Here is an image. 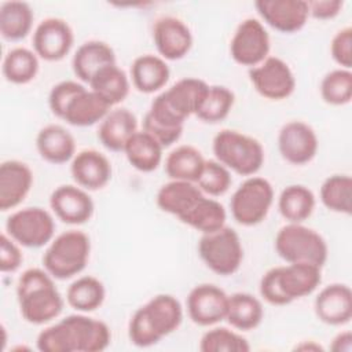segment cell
<instances>
[{"instance_id": "cell-1", "label": "cell", "mask_w": 352, "mask_h": 352, "mask_svg": "<svg viewBox=\"0 0 352 352\" xmlns=\"http://www.w3.org/2000/svg\"><path fill=\"white\" fill-rule=\"evenodd\" d=\"M183 322V307L172 294H157L139 307L128 324L129 341L139 348L158 344Z\"/></svg>"}, {"instance_id": "cell-2", "label": "cell", "mask_w": 352, "mask_h": 352, "mask_svg": "<svg viewBox=\"0 0 352 352\" xmlns=\"http://www.w3.org/2000/svg\"><path fill=\"white\" fill-rule=\"evenodd\" d=\"M16 298L22 318L32 324H45L63 311L65 300L44 268H28L18 278Z\"/></svg>"}, {"instance_id": "cell-3", "label": "cell", "mask_w": 352, "mask_h": 352, "mask_svg": "<svg viewBox=\"0 0 352 352\" xmlns=\"http://www.w3.org/2000/svg\"><path fill=\"white\" fill-rule=\"evenodd\" d=\"M322 282V268L308 263H287L268 270L260 279V296L271 305H287L312 294Z\"/></svg>"}, {"instance_id": "cell-4", "label": "cell", "mask_w": 352, "mask_h": 352, "mask_svg": "<svg viewBox=\"0 0 352 352\" xmlns=\"http://www.w3.org/2000/svg\"><path fill=\"white\" fill-rule=\"evenodd\" d=\"M89 254V236L80 230H67L48 243L43 254V267L54 279L66 280L84 271Z\"/></svg>"}, {"instance_id": "cell-5", "label": "cell", "mask_w": 352, "mask_h": 352, "mask_svg": "<svg viewBox=\"0 0 352 352\" xmlns=\"http://www.w3.org/2000/svg\"><path fill=\"white\" fill-rule=\"evenodd\" d=\"M214 158L241 176H254L263 166V144L250 135L235 129H221L212 143Z\"/></svg>"}, {"instance_id": "cell-6", "label": "cell", "mask_w": 352, "mask_h": 352, "mask_svg": "<svg viewBox=\"0 0 352 352\" xmlns=\"http://www.w3.org/2000/svg\"><path fill=\"white\" fill-rule=\"evenodd\" d=\"M274 248L286 263H308L320 268L329 256L324 238L302 223H287L280 227L275 235Z\"/></svg>"}, {"instance_id": "cell-7", "label": "cell", "mask_w": 352, "mask_h": 352, "mask_svg": "<svg viewBox=\"0 0 352 352\" xmlns=\"http://www.w3.org/2000/svg\"><path fill=\"white\" fill-rule=\"evenodd\" d=\"M198 254L212 272L231 276L243 261V246L239 234L224 226L217 231L202 234L198 242Z\"/></svg>"}, {"instance_id": "cell-8", "label": "cell", "mask_w": 352, "mask_h": 352, "mask_svg": "<svg viewBox=\"0 0 352 352\" xmlns=\"http://www.w3.org/2000/svg\"><path fill=\"white\" fill-rule=\"evenodd\" d=\"M274 197V187L267 179L256 175L249 176L231 197V216L241 226H257L268 216Z\"/></svg>"}, {"instance_id": "cell-9", "label": "cell", "mask_w": 352, "mask_h": 352, "mask_svg": "<svg viewBox=\"0 0 352 352\" xmlns=\"http://www.w3.org/2000/svg\"><path fill=\"white\" fill-rule=\"evenodd\" d=\"M6 232L21 246L38 249L54 239L55 220L47 209L28 206L12 212L7 217Z\"/></svg>"}, {"instance_id": "cell-10", "label": "cell", "mask_w": 352, "mask_h": 352, "mask_svg": "<svg viewBox=\"0 0 352 352\" xmlns=\"http://www.w3.org/2000/svg\"><path fill=\"white\" fill-rule=\"evenodd\" d=\"M271 41L265 25L256 18L243 19L230 41L232 60L249 69L260 65L270 56Z\"/></svg>"}, {"instance_id": "cell-11", "label": "cell", "mask_w": 352, "mask_h": 352, "mask_svg": "<svg viewBox=\"0 0 352 352\" xmlns=\"http://www.w3.org/2000/svg\"><path fill=\"white\" fill-rule=\"evenodd\" d=\"M249 80L258 95L268 100L287 99L296 89V77L290 66L278 56H268L249 69Z\"/></svg>"}, {"instance_id": "cell-12", "label": "cell", "mask_w": 352, "mask_h": 352, "mask_svg": "<svg viewBox=\"0 0 352 352\" xmlns=\"http://www.w3.org/2000/svg\"><path fill=\"white\" fill-rule=\"evenodd\" d=\"M319 148L315 129L300 120H292L282 125L278 132V150L280 157L292 165L311 162Z\"/></svg>"}, {"instance_id": "cell-13", "label": "cell", "mask_w": 352, "mask_h": 352, "mask_svg": "<svg viewBox=\"0 0 352 352\" xmlns=\"http://www.w3.org/2000/svg\"><path fill=\"white\" fill-rule=\"evenodd\" d=\"M33 51L47 62L62 60L73 48L74 33L70 25L62 19L50 16L43 19L32 37Z\"/></svg>"}, {"instance_id": "cell-14", "label": "cell", "mask_w": 352, "mask_h": 352, "mask_svg": "<svg viewBox=\"0 0 352 352\" xmlns=\"http://www.w3.org/2000/svg\"><path fill=\"white\" fill-rule=\"evenodd\" d=\"M187 314L192 323L208 327L226 320L228 294L213 283L194 286L186 300Z\"/></svg>"}, {"instance_id": "cell-15", "label": "cell", "mask_w": 352, "mask_h": 352, "mask_svg": "<svg viewBox=\"0 0 352 352\" xmlns=\"http://www.w3.org/2000/svg\"><path fill=\"white\" fill-rule=\"evenodd\" d=\"M254 8L263 23L285 34L300 32L309 18L305 0H258Z\"/></svg>"}, {"instance_id": "cell-16", "label": "cell", "mask_w": 352, "mask_h": 352, "mask_svg": "<svg viewBox=\"0 0 352 352\" xmlns=\"http://www.w3.org/2000/svg\"><path fill=\"white\" fill-rule=\"evenodd\" d=\"M50 208L65 224L80 226L91 220L95 205L87 190L77 184H62L50 195Z\"/></svg>"}, {"instance_id": "cell-17", "label": "cell", "mask_w": 352, "mask_h": 352, "mask_svg": "<svg viewBox=\"0 0 352 352\" xmlns=\"http://www.w3.org/2000/svg\"><path fill=\"white\" fill-rule=\"evenodd\" d=\"M153 41L165 60L184 58L192 47V33L187 23L176 16H161L153 25Z\"/></svg>"}, {"instance_id": "cell-18", "label": "cell", "mask_w": 352, "mask_h": 352, "mask_svg": "<svg viewBox=\"0 0 352 352\" xmlns=\"http://www.w3.org/2000/svg\"><path fill=\"white\" fill-rule=\"evenodd\" d=\"M70 173L77 186L87 191H96L110 182L113 170L109 158L103 153L85 148L76 153L70 161Z\"/></svg>"}, {"instance_id": "cell-19", "label": "cell", "mask_w": 352, "mask_h": 352, "mask_svg": "<svg viewBox=\"0 0 352 352\" xmlns=\"http://www.w3.org/2000/svg\"><path fill=\"white\" fill-rule=\"evenodd\" d=\"M316 318L329 326H344L352 319V292L345 283H330L314 301Z\"/></svg>"}, {"instance_id": "cell-20", "label": "cell", "mask_w": 352, "mask_h": 352, "mask_svg": "<svg viewBox=\"0 0 352 352\" xmlns=\"http://www.w3.org/2000/svg\"><path fill=\"white\" fill-rule=\"evenodd\" d=\"M63 322L69 329L74 352H100L110 345L111 333L104 322L81 312L63 318Z\"/></svg>"}, {"instance_id": "cell-21", "label": "cell", "mask_w": 352, "mask_h": 352, "mask_svg": "<svg viewBox=\"0 0 352 352\" xmlns=\"http://www.w3.org/2000/svg\"><path fill=\"white\" fill-rule=\"evenodd\" d=\"M33 172L28 164L7 160L0 165V210L7 212L19 206L30 192Z\"/></svg>"}, {"instance_id": "cell-22", "label": "cell", "mask_w": 352, "mask_h": 352, "mask_svg": "<svg viewBox=\"0 0 352 352\" xmlns=\"http://www.w3.org/2000/svg\"><path fill=\"white\" fill-rule=\"evenodd\" d=\"M36 148L44 161L60 165L76 155V139L65 126L48 124L37 132Z\"/></svg>"}, {"instance_id": "cell-23", "label": "cell", "mask_w": 352, "mask_h": 352, "mask_svg": "<svg viewBox=\"0 0 352 352\" xmlns=\"http://www.w3.org/2000/svg\"><path fill=\"white\" fill-rule=\"evenodd\" d=\"M138 131L136 116L125 107H113L99 122L98 139L110 151H122L129 138Z\"/></svg>"}, {"instance_id": "cell-24", "label": "cell", "mask_w": 352, "mask_h": 352, "mask_svg": "<svg viewBox=\"0 0 352 352\" xmlns=\"http://www.w3.org/2000/svg\"><path fill=\"white\" fill-rule=\"evenodd\" d=\"M170 70L165 59L154 54H143L133 59L129 78L136 91L154 94L161 91L169 81Z\"/></svg>"}, {"instance_id": "cell-25", "label": "cell", "mask_w": 352, "mask_h": 352, "mask_svg": "<svg viewBox=\"0 0 352 352\" xmlns=\"http://www.w3.org/2000/svg\"><path fill=\"white\" fill-rule=\"evenodd\" d=\"M117 63L114 50L104 41L89 40L82 43L74 52L72 67L74 76L88 84L91 78L103 67Z\"/></svg>"}, {"instance_id": "cell-26", "label": "cell", "mask_w": 352, "mask_h": 352, "mask_svg": "<svg viewBox=\"0 0 352 352\" xmlns=\"http://www.w3.org/2000/svg\"><path fill=\"white\" fill-rule=\"evenodd\" d=\"M111 109L99 95L84 88L67 103L60 120L73 126H92L99 124Z\"/></svg>"}, {"instance_id": "cell-27", "label": "cell", "mask_w": 352, "mask_h": 352, "mask_svg": "<svg viewBox=\"0 0 352 352\" xmlns=\"http://www.w3.org/2000/svg\"><path fill=\"white\" fill-rule=\"evenodd\" d=\"M204 195L197 183L170 180L160 187L155 195L157 206L179 220L194 206V204Z\"/></svg>"}, {"instance_id": "cell-28", "label": "cell", "mask_w": 352, "mask_h": 352, "mask_svg": "<svg viewBox=\"0 0 352 352\" xmlns=\"http://www.w3.org/2000/svg\"><path fill=\"white\" fill-rule=\"evenodd\" d=\"M164 147L146 131H136L126 142L122 153L128 162L139 172L150 173L162 162Z\"/></svg>"}, {"instance_id": "cell-29", "label": "cell", "mask_w": 352, "mask_h": 352, "mask_svg": "<svg viewBox=\"0 0 352 352\" xmlns=\"http://www.w3.org/2000/svg\"><path fill=\"white\" fill-rule=\"evenodd\" d=\"M89 89L99 95L110 107L120 104L129 95L131 78L117 65L100 69L88 82Z\"/></svg>"}, {"instance_id": "cell-30", "label": "cell", "mask_w": 352, "mask_h": 352, "mask_svg": "<svg viewBox=\"0 0 352 352\" xmlns=\"http://www.w3.org/2000/svg\"><path fill=\"white\" fill-rule=\"evenodd\" d=\"M264 318V308L261 301L245 292H238L228 296V307L226 320L228 324L239 331H250L260 326Z\"/></svg>"}, {"instance_id": "cell-31", "label": "cell", "mask_w": 352, "mask_h": 352, "mask_svg": "<svg viewBox=\"0 0 352 352\" xmlns=\"http://www.w3.org/2000/svg\"><path fill=\"white\" fill-rule=\"evenodd\" d=\"M34 12L25 1H4L0 6V33L7 41H21L32 32Z\"/></svg>"}, {"instance_id": "cell-32", "label": "cell", "mask_w": 352, "mask_h": 352, "mask_svg": "<svg viewBox=\"0 0 352 352\" xmlns=\"http://www.w3.org/2000/svg\"><path fill=\"white\" fill-rule=\"evenodd\" d=\"M205 161L206 160L197 147L191 144H182L175 147L166 155L164 168L170 180L197 183Z\"/></svg>"}, {"instance_id": "cell-33", "label": "cell", "mask_w": 352, "mask_h": 352, "mask_svg": "<svg viewBox=\"0 0 352 352\" xmlns=\"http://www.w3.org/2000/svg\"><path fill=\"white\" fill-rule=\"evenodd\" d=\"M316 205L315 194L302 184H290L278 197V210L287 223H304Z\"/></svg>"}, {"instance_id": "cell-34", "label": "cell", "mask_w": 352, "mask_h": 352, "mask_svg": "<svg viewBox=\"0 0 352 352\" xmlns=\"http://www.w3.org/2000/svg\"><path fill=\"white\" fill-rule=\"evenodd\" d=\"M227 212L224 206L212 197L202 195L180 221L201 234H209L226 226Z\"/></svg>"}, {"instance_id": "cell-35", "label": "cell", "mask_w": 352, "mask_h": 352, "mask_svg": "<svg viewBox=\"0 0 352 352\" xmlns=\"http://www.w3.org/2000/svg\"><path fill=\"white\" fill-rule=\"evenodd\" d=\"M40 69V58L26 47H14L3 58L1 72L4 78L16 85H25L33 81Z\"/></svg>"}, {"instance_id": "cell-36", "label": "cell", "mask_w": 352, "mask_h": 352, "mask_svg": "<svg viewBox=\"0 0 352 352\" xmlns=\"http://www.w3.org/2000/svg\"><path fill=\"white\" fill-rule=\"evenodd\" d=\"M106 297L104 285L92 275L73 280L66 290V302L81 314L94 312L102 307Z\"/></svg>"}, {"instance_id": "cell-37", "label": "cell", "mask_w": 352, "mask_h": 352, "mask_svg": "<svg viewBox=\"0 0 352 352\" xmlns=\"http://www.w3.org/2000/svg\"><path fill=\"white\" fill-rule=\"evenodd\" d=\"M323 206L334 213H352V177L345 173H336L326 177L319 190Z\"/></svg>"}, {"instance_id": "cell-38", "label": "cell", "mask_w": 352, "mask_h": 352, "mask_svg": "<svg viewBox=\"0 0 352 352\" xmlns=\"http://www.w3.org/2000/svg\"><path fill=\"white\" fill-rule=\"evenodd\" d=\"M235 103L234 92L224 85H209L195 116L206 124H219L228 117Z\"/></svg>"}, {"instance_id": "cell-39", "label": "cell", "mask_w": 352, "mask_h": 352, "mask_svg": "<svg viewBox=\"0 0 352 352\" xmlns=\"http://www.w3.org/2000/svg\"><path fill=\"white\" fill-rule=\"evenodd\" d=\"M322 99L330 106H345L352 100V72L333 69L326 73L319 85Z\"/></svg>"}, {"instance_id": "cell-40", "label": "cell", "mask_w": 352, "mask_h": 352, "mask_svg": "<svg viewBox=\"0 0 352 352\" xmlns=\"http://www.w3.org/2000/svg\"><path fill=\"white\" fill-rule=\"evenodd\" d=\"M201 352H248L250 345L242 334L227 329L213 327L199 340Z\"/></svg>"}, {"instance_id": "cell-41", "label": "cell", "mask_w": 352, "mask_h": 352, "mask_svg": "<svg viewBox=\"0 0 352 352\" xmlns=\"http://www.w3.org/2000/svg\"><path fill=\"white\" fill-rule=\"evenodd\" d=\"M232 184L231 170L217 160H206L204 169L197 180L199 190L212 198L226 194Z\"/></svg>"}, {"instance_id": "cell-42", "label": "cell", "mask_w": 352, "mask_h": 352, "mask_svg": "<svg viewBox=\"0 0 352 352\" xmlns=\"http://www.w3.org/2000/svg\"><path fill=\"white\" fill-rule=\"evenodd\" d=\"M36 345L41 352H74L70 333L63 319L44 327L37 336Z\"/></svg>"}, {"instance_id": "cell-43", "label": "cell", "mask_w": 352, "mask_h": 352, "mask_svg": "<svg viewBox=\"0 0 352 352\" xmlns=\"http://www.w3.org/2000/svg\"><path fill=\"white\" fill-rule=\"evenodd\" d=\"M84 88L85 87L81 82L74 80H65L55 84L48 95V106L51 113L60 118L72 98Z\"/></svg>"}, {"instance_id": "cell-44", "label": "cell", "mask_w": 352, "mask_h": 352, "mask_svg": "<svg viewBox=\"0 0 352 352\" xmlns=\"http://www.w3.org/2000/svg\"><path fill=\"white\" fill-rule=\"evenodd\" d=\"M330 55L341 67L351 70L352 67V28L340 29L330 41Z\"/></svg>"}, {"instance_id": "cell-45", "label": "cell", "mask_w": 352, "mask_h": 352, "mask_svg": "<svg viewBox=\"0 0 352 352\" xmlns=\"http://www.w3.org/2000/svg\"><path fill=\"white\" fill-rule=\"evenodd\" d=\"M23 261L21 245L16 243L6 231L0 236V271L3 274L15 272Z\"/></svg>"}, {"instance_id": "cell-46", "label": "cell", "mask_w": 352, "mask_h": 352, "mask_svg": "<svg viewBox=\"0 0 352 352\" xmlns=\"http://www.w3.org/2000/svg\"><path fill=\"white\" fill-rule=\"evenodd\" d=\"M307 4L309 16L319 21H329L336 18L344 7L342 0H312L307 1Z\"/></svg>"}, {"instance_id": "cell-47", "label": "cell", "mask_w": 352, "mask_h": 352, "mask_svg": "<svg viewBox=\"0 0 352 352\" xmlns=\"http://www.w3.org/2000/svg\"><path fill=\"white\" fill-rule=\"evenodd\" d=\"M330 349L334 352H351L352 349V333L345 330L338 333L330 344Z\"/></svg>"}, {"instance_id": "cell-48", "label": "cell", "mask_w": 352, "mask_h": 352, "mask_svg": "<svg viewBox=\"0 0 352 352\" xmlns=\"http://www.w3.org/2000/svg\"><path fill=\"white\" fill-rule=\"evenodd\" d=\"M294 349H296V351H323V348H322L318 342H315V341H312V340L301 341L300 344H297V345L294 346Z\"/></svg>"}]
</instances>
